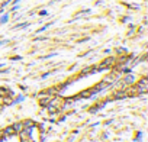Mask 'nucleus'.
Returning <instances> with one entry per match:
<instances>
[{"instance_id": "obj_3", "label": "nucleus", "mask_w": 148, "mask_h": 142, "mask_svg": "<svg viewBox=\"0 0 148 142\" xmlns=\"http://www.w3.org/2000/svg\"><path fill=\"white\" fill-rule=\"evenodd\" d=\"M113 97H115V99H123V97H128L126 90L123 89V90H116V91H113Z\"/></svg>"}, {"instance_id": "obj_1", "label": "nucleus", "mask_w": 148, "mask_h": 142, "mask_svg": "<svg viewBox=\"0 0 148 142\" xmlns=\"http://www.w3.org/2000/svg\"><path fill=\"white\" fill-rule=\"evenodd\" d=\"M147 90H148V79H141L136 83V93L144 94V93H147Z\"/></svg>"}, {"instance_id": "obj_7", "label": "nucleus", "mask_w": 148, "mask_h": 142, "mask_svg": "<svg viewBox=\"0 0 148 142\" xmlns=\"http://www.w3.org/2000/svg\"><path fill=\"white\" fill-rule=\"evenodd\" d=\"M3 103H5V104H12L13 100H12L10 96H9V97H8V96H3Z\"/></svg>"}, {"instance_id": "obj_6", "label": "nucleus", "mask_w": 148, "mask_h": 142, "mask_svg": "<svg viewBox=\"0 0 148 142\" xmlns=\"http://www.w3.org/2000/svg\"><path fill=\"white\" fill-rule=\"evenodd\" d=\"M12 126H13V129H15V132H16V133H19V132L23 129V123H22V122H19V123H15V125H12Z\"/></svg>"}, {"instance_id": "obj_2", "label": "nucleus", "mask_w": 148, "mask_h": 142, "mask_svg": "<svg viewBox=\"0 0 148 142\" xmlns=\"http://www.w3.org/2000/svg\"><path fill=\"white\" fill-rule=\"evenodd\" d=\"M113 62H115V58L113 57H109V58H106L100 65H99V68L96 70V71H99V70H103V68H108L109 65H113Z\"/></svg>"}, {"instance_id": "obj_4", "label": "nucleus", "mask_w": 148, "mask_h": 142, "mask_svg": "<svg viewBox=\"0 0 148 142\" xmlns=\"http://www.w3.org/2000/svg\"><path fill=\"white\" fill-rule=\"evenodd\" d=\"M2 133H3V136H12V135H16L13 126H8V128H5Z\"/></svg>"}, {"instance_id": "obj_8", "label": "nucleus", "mask_w": 148, "mask_h": 142, "mask_svg": "<svg viewBox=\"0 0 148 142\" xmlns=\"http://www.w3.org/2000/svg\"><path fill=\"white\" fill-rule=\"evenodd\" d=\"M34 126V122H31V120H26V122H23V128H26V129H31Z\"/></svg>"}, {"instance_id": "obj_5", "label": "nucleus", "mask_w": 148, "mask_h": 142, "mask_svg": "<svg viewBox=\"0 0 148 142\" xmlns=\"http://www.w3.org/2000/svg\"><path fill=\"white\" fill-rule=\"evenodd\" d=\"M134 81H135L134 76H126V77L123 79V86H126V84H132Z\"/></svg>"}]
</instances>
